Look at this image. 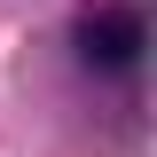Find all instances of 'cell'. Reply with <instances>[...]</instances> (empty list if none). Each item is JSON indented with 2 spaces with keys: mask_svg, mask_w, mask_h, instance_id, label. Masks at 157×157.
<instances>
[{
  "mask_svg": "<svg viewBox=\"0 0 157 157\" xmlns=\"http://www.w3.org/2000/svg\"><path fill=\"white\" fill-rule=\"evenodd\" d=\"M141 47H149V16H141L134 0H102L78 16V55L94 63V71H134Z\"/></svg>",
  "mask_w": 157,
  "mask_h": 157,
  "instance_id": "cell-1",
  "label": "cell"
}]
</instances>
